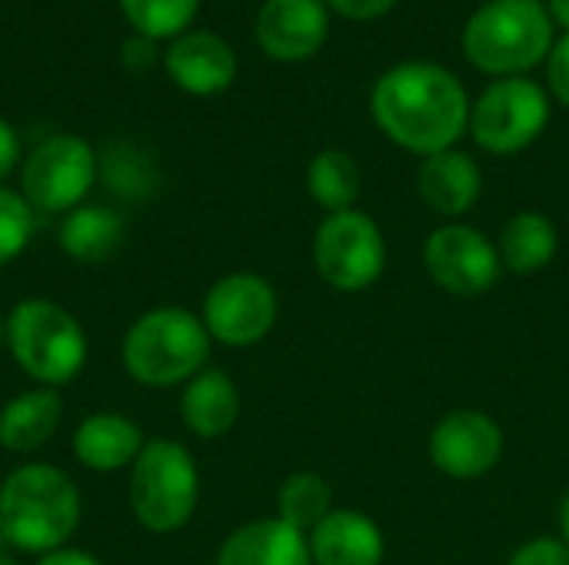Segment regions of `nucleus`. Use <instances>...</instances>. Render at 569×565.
Returning a JSON list of instances; mask_svg holds the SVG:
<instances>
[{
  "label": "nucleus",
  "mask_w": 569,
  "mask_h": 565,
  "mask_svg": "<svg viewBox=\"0 0 569 565\" xmlns=\"http://www.w3.org/2000/svg\"><path fill=\"white\" fill-rule=\"evenodd\" d=\"M470 103L460 77L433 60H403L370 90L377 130L417 157L453 150L470 133Z\"/></svg>",
  "instance_id": "f257e3e1"
},
{
  "label": "nucleus",
  "mask_w": 569,
  "mask_h": 565,
  "mask_svg": "<svg viewBox=\"0 0 569 565\" xmlns=\"http://www.w3.org/2000/svg\"><path fill=\"white\" fill-rule=\"evenodd\" d=\"M80 526V490L50 463H23L0 483V533L10 549L47 556Z\"/></svg>",
  "instance_id": "f03ea898"
},
{
  "label": "nucleus",
  "mask_w": 569,
  "mask_h": 565,
  "mask_svg": "<svg viewBox=\"0 0 569 565\" xmlns=\"http://www.w3.org/2000/svg\"><path fill=\"white\" fill-rule=\"evenodd\" d=\"M557 43V23L543 0H487L463 23L467 60L500 80L527 77Z\"/></svg>",
  "instance_id": "7ed1b4c3"
},
{
  "label": "nucleus",
  "mask_w": 569,
  "mask_h": 565,
  "mask_svg": "<svg viewBox=\"0 0 569 565\" xmlns=\"http://www.w3.org/2000/svg\"><path fill=\"white\" fill-rule=\"evenodd\" d=\"M210 333L203 320L183 306H157L143 313L123 336L120 360L130 380L150 390L187 386L210 360Z\"/></svg>",
  "instance_id": "20e7f679"
},
{
  "label": "nucleus",
  "mask_w": 569,
  "mask_h": 565,
  "mask_svg": "<svg viewBox=\"0 0 569 565\" xmlns=\"http://www.w3.org/2000/svg\"><path fill=\"white\" fill-rule=\"evenodd\" d=\"M7 350L40 386H63L87 363V333L70 310L50 300H23L7 316Z\"/></svg>",
  "instance_id": "39448f33"
},
{
  "label": "nucleus",
  "mask_w": 569,
  "mask_h": 565,
  "mask_svg": "<svg viewBox=\"0 0 569 565\" xmlns=\"http://www.w3.org/2000/svg\"><path fill=\"white\" fill-rule=\"evenodd\" d=\"M200 500V473L177 440H150L130 466V509L150 533L183 529Z\"/></svg>",
  "instance_id": "423d86ee"
},
{
  "label": "nucleus",
  "mask_w": 569,
  "mask_h": 565,
  "mask_svg": "<svg viewBox=\"0 0 569 565\" xmlns=\"http://www.w3.org/2000/svg\"><path fill=\"white\" fill-rule=\"evenodd\" d=\"M550 123V93L530 77H500L470 103V137L497 157L540 140Z\"/></svg>",
  "instance_id": "0eeeda50"
},
{
  "label": "nucleus",
  "mask_w": 569,
  "mask_h": 565,
  "mask_svg": "<svg viewBox=\"0 0 569 565\" xmlns=\"http://www.w3.org/2000/svg\"><path fill=\"white\" fill-rule=\"evenodd\" d=\"M100 176L97 150L77 133L43 137L23 160L20 193L33 213H70L77 210Z\"/></svg>",
  "instance_id": "6e6552de"
},
{
  "label": "nucleus",
  "mask_w": 569,
  "mask_h": 565,
  "mask_svg": "<svg viewBox=\"0 0 569 565\" xmlns=\"http://www.w3.org/2000/svg\"><path fill=\"white\" fill-rule=\"evenodd\" d=\"M313 263L327 286L360 293L383 276L387 243L373 216L353 210L327 213L313 236Z\"/></svg>",
  "instance_id": "1a4fd4ad"
},
{
  "label": "nucleus",
  "mask_w": 569,
  "mask_h": 565,
  "mask_svg": "<svg viewBox=\"0 0 569 565\" xmlns=\"http://www.w3.org/2000/svg\"><path fill=\"white\" fill-rule=\"evenodd\" d=\"M277 316H280L277 290L270 286V280L257 273H230L217 280L203 296V313H200L210 340L233 350H247L267 340L270 330L277 326Z\"/></svg>",
  "instance_id": "9d476101"
},
{
  "label": "nucleus",
  "mask_w": 569,
  "mask_h": 565,
  "mask_svg": "<svg viewBox=\"0 0 569 565\" xmlns=\"http://www.w3.org/2000/svg\"><path fill=\"white\" fill-rule=\"evenodd\" d=\"M427 276L450 296H483L503 276L497 243H490L477 226L443 223L423 243Z\"/></svg>",
  "instance_id": "9b49d317"
},
{
  "label": "nucleus",
  "mask_w": 569,
  "mask_h": 565,
  "mask_svg": "<svg viewBox=\"0 0 569 565\" xmlns=\"http://www.w3.org/2000/svg\"><path fill=\"white\" fill-rule=\"evenodd\" d=\"M427 453L443 476L480 480L503 460V430L480 410H453L430 430Z\"/></svg>",
  "instance_id": "f8f14e48"
},
{
  "label": "nucleus",
  "mask_w": 569,
  "mask_h": 565,
  "mask_svg": "<svg viewBox=\"0 0 569 565\" xmlns=\"http://www.w3.org/2000/svg\"><path fill=\"white\" fill-rule=\"evenodd\" d=\"M253 33L270 60H310L327 43L330 7L323 0H263V7L257 10Z\"/></svg>",
  "instance_id": "ddd939ff"
},
{
  "label": "nucleus",
  "mask_w": 569,
  "mask_h": 565,
  "mask_svg": "<svg viewBox=\"0 0 569 565\" xmlns=\"http://www.w3.org/2000/svg\"><path fill=\"white\" fill-rule=\"evenodd\" d=\"M167 77L190 97H217L237 80V50L213 30H187L163 50Z\"/></svg>",
  "instance_id": "4468645a"
},
{
  "label": "nucleus",
  "mask_w": 569,
  "mask_h": 565,
  "mask_svg": "<svg viewBox=\"0 0 569 565\" xmlns=\"http://www.w3.org/2000/svg\"><path fill=\"white\" fill-rule=\"evenodd\" d=\"M417 190L433 213L450 216L457 223V216L477 206L483 193V173L470 153L453 147V150L423 157L420 173H417Z\"/></svg>",
  "instance_id": "2eb2a0df"
},
{
  "label": "nucleus",
  "mask_w": 569,
  "mask_h": 565,
  "mask_svg": "<svg viewBox=\"0 0 569 565\" xmlns=\"http://www.w3.org/2000/svg\"><path fill=\"white\" fill-rule=\"evenodd\" d=\"M307 543L313 565H383L387 556L380 526L357 509H333Z\"/></svg>",
  "instance_id": "dca6fc26"
},
{
  "label": "nucleus",
  "mask_w": 569,
  "mask_h": 565,
  "mask_svg": "<svg viewBox=\"0 0 569 565\" xmlns=\"http://www.w3.org/2000/svg\"><path fill=\"white\" fill-rule=\"evenodd\" d=\"M217 565H313V556L307 536L273 516L233 529L217 553Z\"/></svg>",
  "instance_id": "f3484780"
},
{
  "label": "nucleus",
  "mask_w": 569,
  "mask_h": 565,
  "mask_svg": "<svg viewBox=\"0 0 569 565\" xmlns=\"http://www.w3.org/2000/svg\"><path fill=\"white\" fill-rule=\"evenodd\" d=\"M147 440L123 413H90L73 433V456L93 473H117L137 463Z\"/></svg>",
  "instance_id": "a211bd4d"
},
{
  "label": "nucleus",
  "mask_w": 569,
  "mask_h": 565,
  "mask_svg": "<svg viewBox=\"0 0 569 565\" xmlns=\"http://www.w3.org/2000/svg\"><path fill=\"white\" fill-rule=\"evenodd\" d=\"M180 416H183L187 430L193 436H200V440L227 436L240 420V390H237V383L217 366L200 370L183 386Z\"/></svg>",
  "instance_id": "6ab92c4d"
},
{
  "label": "nucleus",
  "mask_w": 569,
  "mask_h": 565,
  "mask_svg": "<svg viewBox=\"0 0 569 565\" xmlns=\"http://www.w3.org/2000/svg\"><path fill=\"white\" fill-rule=\"evenodd\" d=\"M63 420V400L50 386L17 393L0 410V446L7 453H33L57 433Z\"/></svg>",
  "instance_id": "aec40b11"
},
{
  "label": "nucleus",
  "mask_w": 569,
  "mask_h": 565,
  "mask_svg": "<svg viewBox=\"0 0 569 565\" xmlns=\"http://www.w3.org/2000/svg\"><path fill=\"white\" fill-rule=\"evenodd\" d=\"M127 223L113 206L103 203H80L77 210H70L57 230L60 250L70 260L80 263H100L107 256H113L123 243Z\"/></svg>",
  "instance_id": "412c9836"
},
{
  "label": "nucleus",
  "mask_w": 569,
  "mask_h": 565,
  "mask_svg": "<svg viewBox=\"0 0 569 565\" xmlns=\"http://www.w3.org/2000/svg\"><path fill=\"white\" fill-rule=\"evenodd\" d=\"M557 246H560V236H557L553 220L537 213V210H523V213L507 220L500 243H497V253H500L503 273L533 276L553 263Z\"/></svg>",
  "instance_id": "4be33fe9"
},
{
  "label": "nucleus",
  "mask_w": 569,
  "mask_h": 565,
  "mask_svg": "<svg viewBox=\"0 0 569 565\" xmlns=\"http://www.w3.org/2000/svg\"><path fill=\"white\" fill-rule=\"evenodd\" d=\"M360 186H363L360 163L347 150H333V147L320 150L307 167V190H310L313 203L323 206L327 213L353 210Z\"/></svg>",
  "instance_id": "5701e85b"
},
{
  "label": "nucleus",
  "mask_w": 569,
  "mask_h": 565,
  "mask_svg": "<svg viewBox=\"0 0 569 565\" xmlns=\"http://www.w3.org/2000/svg\"><path fill=\"white\" fill-rule=\"evenodd\" d=\"M333 513V490L320 473H293L277 493V519L310 536Z\"/></svg>",
  "instance_id": "b1692460"
},
{
  "label": "nucleus",
  "mask_w": 569,
  "mask_h": 565,
  "mask_svg": "<svg viewBox=\"0 0 569 565\" xmlns=\"http://www.w3.org/2000/svg\"><path fill=\"white\" fill-rule=\"evenodd\" d=\"M123 20L137 37H147L153 43L177 40L190 30V23L200 13V0H117Z\"/></svg>",
  "instance_id": "393cba45"
},
{
  "label": "nucleus",
  "mask_w": 569,
  "mask_h": 565,
  "mask_svg": "<svg viewBox=\"0 0 569 565\" xmlns=\"http://www.w3.org/2000/svg\"><path fill=\"white\" fill-rule=\"evenodd\" d=\"M100 170H103L107 183L123 196H147L150 193V183H153L150 160L127 143L110 147L100 160Z\"/></svg>",
  "instance_id": "a878e982"
},
{
  "label": "nucleus",
  "mask_w": 569,
  "mask_h": 565,
  "mask_svg": "<svg viewBox=\"0 0 569 565\" xmlns=\"http://www.w3.org/2000/svg\"><path fill=\"white\" fill-rule=\"evenodd\" d=\"M33 236V210L23 193L0 183V266L13 263Z\"/></svg>",
  "instance_id": "bb28decb"
},
{
  "label": "nucleus",
  "mask_w": 569,
  "mask_h": 565,
  "mask_svg": "<svg viewBox=\"0 0 569 565\" xmlns=\"http://www.w3.org/2000/svg\"><path fill=\"white\" fill-rule=\"evenodd\" d=\"M507 565H569V546L557 536H537L523 543Z\"/></svg>",
  "instance_id": "cd10ccee"
},
{
  "label": "nucleus",
  "mask_w": 569,
  "mask_h": 565,
  "mask_svg": "<svg viewBox=\"0 0 569 565\" xmlns=\"http://www.w3.org/2000/svg\"><path fill=\"white\" fill-rule=\"evenodd\" d=\"M547 83H550V93L569 107V33L557 37L550 57H547Z\"/></svg>",
  "instance_id": "c85d7f7f"
},
{
  "label": "nucleus",
  "mask_w": 569,
  "mask_h": 565,
  "mask_svg": "<svg viewBox=\"0 0 569 565\" xmlns=\"http://www.w3.org/2000/svg\"><path fill=\"white\" fill-rule=\"evenodd\" d=\"M333 13L347 17V20H357V23H370V20H380L387 17L400 0H323Z\"/></svg>",
  "instance_id": "c756f323"
},
{
  "label": "nucleus",
  "mask_w": 569,
  "mask_h": 565,
  "mask_svg": "<svg viewBox=\"0 0 569 565\" xmlns=\"http://www.w3.org/2000/svg\"><path fill=\"white\" fill-rule=\"evenodd\" d=\"M120 60H123V67L127 70H137V73H143V70H150L153 67V60H157V43L153 40H147V37H127L123 40V47H120Z\"/></svg>",
  "instance_id": "7c9ffc66"
},
{
  "label": "nucleus",
  "mask_w": 569,
  "mask_h": 565,
  "mask_svg": "<svg viewBox=\"0 0 569 565\" xmlns=\"http://www.w3.org/2000/svg\"><path fill=\"white\" fill-rule=\"evenodd\" d=\"M17 163H20V137H17V130L0 117V183L17 170Z\"/></svg>",
  "instance_id": "2f4dec72"
},
{
  "label": "nucleus",
  "mask_w": 569,
  "mask_h": 565,
  "mask_svg": "<svg viewBox=\"0 0 569 565\" xmlns=\"http://www.w3.org/2000/svg\"><path fill=\"white\" fill-rule=\"evenodd\" d=\"M33 565H103L97 556H90V553H83V549H53V553H47V556H40Z\"/></svg>",
  "instance_id": "473e14b6"
},
{
  "label": "nucleus",
  "mask_w": 569,
  "mask_h": 565,
  "mask_svg": "<svg viewBox=\"0 0 569 565\" xmlns=\"http://www.w3.org/2000/svg\"><path fill=\"white\" fill-rule=\"evenodd\" d=\"M547 10H550V17H553V23L569 33V0H547Z\"/></svg>",
  "instance_id": "72a5a7b5"
},
{
  "label": "nucleus",
  "mask_w": 569,
  "mask_h": 565,
  "mask_svg": "<svg viewBox=\"0 0 569 565\" xmlns=\"http://www.w3.org/2000/svg\"><path fill=\"white\" fill-rule=\"evenodd\" d=\"M560 539L569 546V493L563 496V506H560Z\"/></svg>",
  "instance_id": "f704fd0d"
},
{
  "label": "nucleus",
  "mask_w": 569,
  "mask_h": 565,
  "mask_svg": "<svg viewBox=\"0 0 569 565\" xmlns=\"http://www.w3.org/2000/svg\"><path fill=\"white\" fill-rule=\"evenodd\" d=\"M3 340H7V316L0 313V343H3Z\"/></svg>",
  "instance_id": "c9c22d12"
},
{
  "label": "nucleus",
  "mask_w": 569,
  "mask_h": 565,
  "mask_svg": "<svg viewBox=\"0 0 569 565\" xmlns=\"http://www.w3.org/2000/svg\"><path fill=\"white\" fill-rule=\"evenodd\" d=\"M0 565H20V563H17V559H13L10 553H3V556H0Z\"/></svg>",
  "instance_id": "e433bc0d"
},
{
  "label": "nucleus",
  "mask_w": 569,
  "mask_h": 565,
  "mask_svg": "<svg viewBox=\"0 0 569 565\" xmlns=\"http://www.w3.org/2000/svg\"><path fill=\"white\" fill-rule=\"evenodd\" d=\"M7 549H10V546H7V539H3V533H0V556H3Z\"/></svg>",
  "instance_id": "4c0bfd02"
}]
</instances>
